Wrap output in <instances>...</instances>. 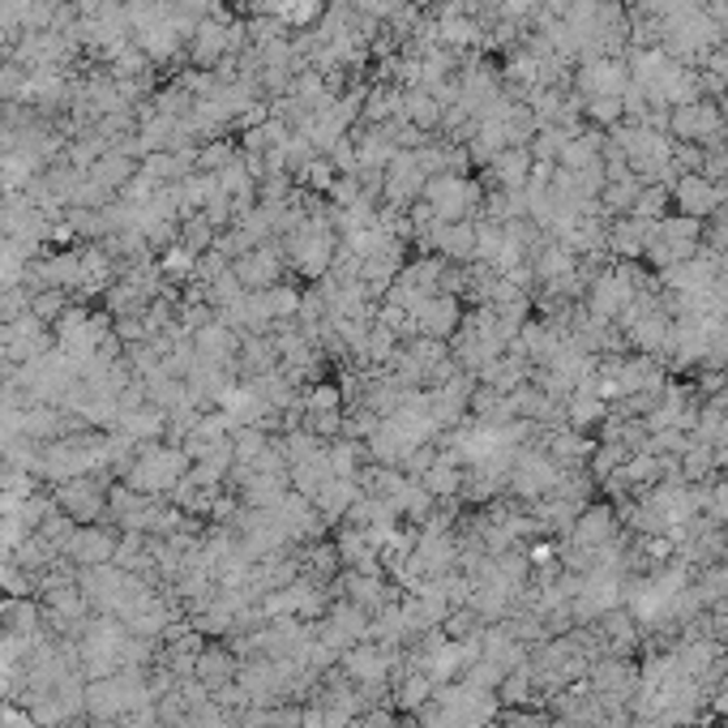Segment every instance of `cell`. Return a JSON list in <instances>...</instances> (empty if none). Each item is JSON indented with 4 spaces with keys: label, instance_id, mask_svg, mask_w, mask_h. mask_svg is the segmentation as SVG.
Returning <instances> with one entry per match:
<instances>
[{
    "label": "cell",
    "instance_id": "obj_10",
    "mask_svg": "<svg viewBox=\"0 0 728 728\" xmlns=\"http://www.w3.org/2000/svg\"><path fill=\"white\" fill-rule=\"evenodd\" d=\"M232 275L245 283V292H266V287L283 283V253L270 249V245H257L232 262Z\"/></svg>",
    "mask_w": 728,
    "mask_h": 728
},
{
    "label": "cell",
    "instance_id": "obj_7",
    "mask_svg": "<svg viewBox=\"0 0 728 728\" xmlns=\"http://www.w3.org/2000/svg\"><path fill=\"white\" fill-rule=\"evenodd\" d=\"M424 180L429 176L416 164V150H399L391 164H386V171H382V194H386V201H391L399 215H407V206L421 201Z\"/></svg>",
    "mask_w": 728,
    "mask_h": 728
},
{
    "label": "cell",
    "instance_id": "obj_22",
    "mask_svg": "<svg viewBox=\"0 0 728 728\" xmlns=\"http://www.w3.org/2000/svg\"><path fill=\"white\" fill-rule=\"evenodd\" d=\"M301 301H305V292H296V287H287V283L266 287V305H270V317H275V322H292V317L301 313Z\"/></svg>",
    "mask_w": 728,
    "mask_h": 728
},
{
    "label": "cell",
    "instance_id": "obj_3",
    "mask_svg": "<svg viewBox=\"0 0 728 728\" xmlns=\"http://www.w3.org/2000/svg\"><path fill=\"white\" fill-rule=\"evenodd\" d=\"M421 197L429 201V210H433L442 224H468V219H480V206H484V189H480V180L459 176V171L429 176Z\"/></svg>",
    "mask_w": 728,
    "mask_h": 728
},
{
    "label": "cell",
    "instance_id": "obj_2",
    "mask_svg": "<svg viewBox=\"0 0 728 728\" xmlns=\"http://www.w3.org/2000/svg\"><path fill=\"white\" fill-rule=\"evenodd\" d=\"M335 262V232L331 219H322L317 210H308V219L287 236V266L308 283H322L331 275Z\"/></svg>",
    "mask_w": 728,
    "mask_h": 728
},
{
    "label": "cell",
    "instance_id": "obj_18",
    "mask_svg": "<svg viewBox=\"0 0 728 728\" xmlns=\"http://www.w3.org/2000/svg\"><path fill=\"white\" fill-rule=\"evenodd\" d=\"M583 120L596 125V129H617L621 120H626V104H621V95H596V99H583Z\"/></svg>",
    "mask_w": 728,
    "mask_h": 728
},
{
    "label": "cell",
    "instance_id": "obj_24",
    "mask_svg": "<svg viewBox=\"0 0 728 728\" xmlns=\"http://www.w3.org/2000/svg\"><path fill=\"white\" fill-rule=\"evenodd\" d=\"M702 73H711V78H720L728 90V48L720 43V48H711L707 57H702Z\"/></svg>",
    "mask_w": 728,
    "mask_h": 728
},
{
    "label": "cell",
    "instance_id": "obj_21",
    "mask_svg": "<svg viewBox=\"0 0 728 728\" xmlns=\"http://www.w3.org/2000/svg\"><path fill=\"white\" fill-rule=\"evenodd\" d=\"M65 308H69V296L60 287H48V292H35L30 296V317H39L43 326H57L60 317H65Z\"/></svg>",
    "mask_w": 728,
    "mask_h": 728
},
{
    "label": "cell",
    "instance_id": "obj_19",
    "mask_svg": "<svg viewBox=\"0 0 728 728\" xmlns=\"http://www.w3.org/2000/svg\"><path fill=\"white\" fill-rule=\"evenodd\" d=\"M630 215H639L647 224H660V219H669L672 215V189L669 185H643L639 189V201H634V210Z\"/></svg>",
    "mask_w": 728,
    "mask_h": 728
},
{
    "label": "cell",
    "instance_id": "obj_9",
    "mask_svg": "<svg viewBox=\"0 0 728 728\" xmlns=\"http://www.w3.org/2000/svg\"><path fill=\"white\" fill-rule=\"evenodd\" d=\"M574 86L583 99H596V95H621L630 86V65L621 57H591L579 65L574 73Z\"/></svg>",
    "mask_w": 728,
    "mask_h": 728
},
{
    "label": "cell",
    "instance_id": "obj_4",
    "mask_svg": "<svg viewBox=\"0 0 728 728\" xmlns=\"http://www.w3.org/2000/svg\"><path fill=\"white\" fill-rule=\"evenodd\" d=\"M669 134L672 141L711 150V146H725L728 141V125L716 99H695V104H681V108L669 112Z\"/></svg>",
    "mask_w": 728,
    "mask_h": 728
},
{
    "label": "cell",
    "instance_id": "obj_1",
    "mask_svg": "<svg viewBox=\"0 0 728 728\" xmlns=\"http://www.w3.org/2000/svg\"><path fill=\"white\" fill-rule=\"evenodd\" d=\"M194 459L185 454V446H164V442H146L134 459V468L125 472V484L138 489L146 498H159V493H171L180 480L189 476Z\"/></svg>",
    "mask_w": 728,
    "mask_h": 728
},
{
    "label": "cell",
    "instance_id": "obj_12",
    "mask_svg": "<svg viewBox=\"0 0 728 728\" xmlns=\"http://www.w3.org/2000/svg\"><path fill=\"white\" fill-rule=\"evenodd\" d=\"M116 544H120V540H116L112 532H104V528H90V523H86V528L73 532L69 549H65V558L78 561L82 570H86V565H108V561L116 558Z\"/></svg>",
    "mask_w": 728,
    "mask_h": 728
},
{
    "label": "cell",
    "instance_id": "obj_16",
    "mask_svg": "<svg viewBox=\"0 0 728 728\" xmlns=\"http://www.w3.org/2000/svg\"><path fill=\"white\" fill-rule=\"evenodd\" d=\"M232 672H236V665L227 660V651H219V647H201V651H197L194 677L210 690V695L224 690L227 681H232Z\"/></svg>",
    "mask_w": 728,
    "mask_h": 728
},
{
    "label": "cell",
    "instance_id": "obj_8",
    "mask_svg": "<svg viewBox=\"0 0 728 728\" xmlns=\"http://www.w3.org/2000/svg\"><path fill=\"white\" fill-rule=\"evenodd\" d=\"M463 326V308H459V296L450 292H433L429 301L412 308V335H429L450 343V335Z\"/></svg>",
    "mask_w": 728,
    "mask_h": 728
},
{
    "label": "cell",
    "instance_id": "obj_23",
    "mask_svg": "<svg viewBox=\"0 0 728 728\" xmlns=\"http://www.w3.org/2000/svg\"><path fill=\"white\" fill-rule=\"evenodd\" d=\"M0 493H9V498H30V472H27V468H18V463L0 459Z\"/></svg>",
    "mask_w": 728,
    "mask_h": 728
},
{
    "label": "cell",
    "instance_id": "obj_6",
    "mask_svg": "<svg viewBox=\"0 0 728 728\" xmlns=\"http://www.w3.org/2000/svg\"><path fill=\"white\" fill-rule=\"evenodd\" d=\"M52 502H57L60 514H69L78 528H86V523H95V519L108 514V484L99 480V472H95V480L90 476L65 480V484H57V498Z\"/></svg>",
    "mask_w": 728,
    "mask_h": 728
},
{
    "label": "cell",
    "instance_id": "obj_20",
    "mask_svg": "<svg viewBox=\"0 0 728 728\" xmlns=\"http://www.w3.org/2000/svg\"><path fill=\"white\" fill-rule=\"evenodd\" d=\"M236 159H240V155H236V146L224 141V138L201 141V146H197V171H201V176H219V171L232 168Z\"/></svg>",
    "mask_w": 728,
    "mask_h": 728
},
{
    "label": "cell",
    "instance_id": "obj_26",
    "mask_svg": "<svg viewBox=\"0 0 728 728\" xmlns=\"http://www.w3.org/2000/svg\"><path fill=\"white\" fill-rule=\"evenodd\" d=\"M9 368H13V364H4V361H0V391H4V382H9Z\"/></svg>",
    "mask_w": 728,
    "mask_h": 728
},
{
    "label": "cell",
    "instance_id": "obj_14",
    "mask_svg": "<svg viewBox=\"0 0 728 728\" xmlns=\"http://www.w3.org/2000/svg\"><path fill=\"white\" fill-rule=\"evenodd\" d=\"M442 116H446V104L433 90H424V86H407L403 90V120L416 125L421 134H433L442 125Z\"/></svg>",
    "mask_w": 728,
    "mask_h": 728
},
{
    "label": "cell",
    "instance_id": "obj_25",
    "mask_svg": "<svg viewBox=\"0 0 728 728\" xmlns=\"http://www.w3.org/2000/svg\"><path fill=\"white\" fill-rule=\"evenodd\" d=\"M0 728H39L30 720V711H18V707H0Z\"/></svg>",
    "mask_w": 728,
    "mask_h": 728
},
{
    "label": "cell",
    "instance_id": "obj_15",
    "mask_svg": "<svg viewBox=\"0 0 728 728\" xmlns=\"http://www.w3.org/2000/svg\"><path fill=\"white\" fill-rule=\"evenodd\" d=\"M116 433L134 437L138 446H146V442H164V433H168V416H164L159 407L141 403L138 412H125V416L116 421Z\"/></svg>",
    "mask_w": 728,
    "mask_h": 728
},
{
    "label": "cell",
    "instance_id": "obj_11",
    "mask_svg": "<svg viewBox=\"0 0 728 728\" xmlns=\"http://www.w3.org/2000/svg\"><path fill=\"white\" fill-rule=\"evenodd\" d=\"M651 236H656V224H647L639 215H621L609 224V253L626 257V262H639L651 245Z\"/></svg>",
    "mask_w": 728,
    "mask_h": 728
},
{
    "label": "cell",
    "instance_id": "obj_17",
    "mask_svg": "<svg viewBox=\"0 0 728 728\" xmlns=\"http://www.w3.org/2000/svg\"><path fill=\"white\" fill-rule=\"evenodd\" d=\"M215 236H219V227L210 224L206 215H189V219H180V236H176V245L180 249H189L194 257L215 249Z\"/></svg>",
    "mask_w": 728,
    "mask_h": 728
},
{
    "label": "cell",
    "instance_id": "obj_5",
    "mask_svg": "<svg viewBox=\"0 0 728 728\" xmlns=\"http://www.w3.org/2000/svg\"><path fill=\"white\" fill-rule=\"evenodd\" d=\"M728 201V180L725 185H716V180H707L702 171H681L677 180H672V206H677V215H690V219H716L720 215V206Z\"/></svg>",
    "mask_w": 728,
    "mask_h": 728
},
{
    "label": "cell",
    "instance_id": "obj_13",
    "mask_svg": "<svg viewBox=\"0 0 728 728\" xmlns=\"http://www.w3.org/2000/svg\"><path fill=\"white\" fill-rule=\"evenodd\" d=\"M493 180H498V189H505V194H523L528 189V180H532V150L528 146H510V150H502L493 164Z\"/></svg>",
    "mask_w": 728,
    "mask_h": 728
}]
</instances>
